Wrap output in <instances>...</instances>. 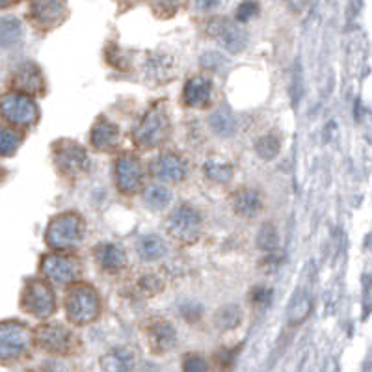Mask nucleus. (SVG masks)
I'll return each instance as SVG.
<instances>
[{
	"label": "nucleus",
	"instance_id": "obj_31",
	"mask_svg": "<svg viewBox=\"0 0 372 372\" xmlns=\"http://www.w3.org/2000/svg\"><path fill=\"white\" fill-rule=\"evenodd\" d=\"M183 371L184 372H207L209 371V363L205 361V357L200 354H188L183 359Z\"/></svg>",
	"mask_w": 372,
	"mask_h": 372
},
{
	"label": "nucleus",
	"instance_id": "obj_8",
	"mask_svg": "<svg viewBox=\"0 0 372 372\" xmlns=\"http://www.w3.org/2000/svg\"><path fill=\"white\" fill-rule=\"evenodd\" d=\"M0 113L11 123L27 127L38 121L39 110L32 97H28L25 93L10 92L0 99Z\"/></svg>",
	"mask_w": 372,
	"mask_h": 372
},
{
	"label": "nucleus",
	"instance_id": "obj_13",
	"mask_svg": "<svg viewBox=\"0 0 372 372\" xmlns=\"http://www.w3.org/2000/svg\"><path fill=\"white\" fill-rule=\"evenodd\" d=\"M151 173L166 183H179L186 175V164L177 153L164 151L155 160H151Z\"/></svg>",
	"mask_w": 372,
	"mask_h": 372
},
{
	"label": "nucleus",
	"instance_id": "obj_21",
	"mask_svg": "<svg viewBox=\"0 0 372 372\" xmlns=\"http://www.w3.org/2000/svg\"><path fill=\"white\" fill-rule=\"evenodd\" d=\"M261 207H263V203H261L259 194L255 190L244 188L238 190L237 194L233 195V209H235L238 216L252 218V216H255L261 211Z\"/></svg>",
	"mask_w": 372,
	"mask_h": 372
},
{
	"label": "nucleus",
	"instance_id": "obj_7",
	"mask_svg": "<svg viewBox=\"0 0 372 372\" xmlns=\"http://www.w3.org/2000/svg\"><path fill=\"white\" fill-rule=\"evenodd\" d=\"M166 229L170 237L177 240L179 244H192L200 237L201 218L192 207L183 205L170 214Z\"/></svg>",
	"mask_w": 372,
	"mask_h": 372
},
{
	"label": "nucleus",
	"instance_id": "obj_29",
	"mask_svg": "<svg viewBox=\"0 0 372 372\" xmlns=\"http://www.w3.org/2000/svg\"><path fill=\"white\" fill-rule=\"evenodd\" d=\"M144 200H146V203L149 207L164 209V207L172 201V194H170V190H166L164 186H151V188L146 192V195H144Z\"/></svg>",
	"mask_w": 372,
	"mask_h": 372
},
{
	"label": "nucleus",
	"instance_id": "obj_9",
	"mask_svg": "<svg viewBox=\"0 0 372 372\" xmlns=\"http://www.w3.org/2000/svg\"><path fill=\"white\" fill-rule=\"evenodd\" d=\"M36 343L50 354H69L76 346L75 335L60 324H45L36 329Z\"/></svg>",
	"mask_w": 372,
	"mask_h": 372
},
{
	"label": "nucleus",
	"instance_id": "obj_6",
	"mask_svg": "<svg viewBox=\"0 0 372 372\" xmlns=\"http://www.w3.org/2000/svg\"><path fill=\"white\" fill-rule=\"evenodd\" d=\"M54 149V164L67 177H78L81 173L88 172L90 158L84 147L78 146L76 142L60 140L53 146Z\"/></svg>",
	"mask_w": 372,
	"mask_h": 372
},
{
	"label": "nucleus",
	"instance_id": "obj_35",
	"mask_svg": "<svg viewBox=\"0 0 372 372\" xmlns=\"http://www.w3.org/2000/svg\"><path fill=\"white\" fill-rule=\"evenodd\" d=\"M13 6V2H0V8H10Z\"/></svg>",
	"mask_w": 372,
	"mask_h": 372
},
{
	"label": "nucleus",
	"instance_id": "obj_30",
	"mask_svg": "<svg viewBox=\"0 0 372 372\" xmlns=\"http://www.w3.org/2000/svg\"><path fill=\"white\" fill-rule=\"evenodd\" d=\"M257 244H259L261 249H266V252H272V249L277 248L280 244V235L275 231V227L272 223H265L261 227L259 235H257Z\"/></svg>",
	"mask_w": 372,
	"mask_h": 372
},
{
	"label": "nucleus",
	"instance_id": "obj_32",
	"mask_svg": "<svg viewBox=\"0 0 372 372\" xmlns=\"http://www.w3.org/2000/svg\"><path fill=\"white\" fill-rule=\"evenodd\" d=\"M140 289L146 294H157L162 291V281L157 275H144L140 280Z\"/></svg>",
	"mask_w": 372,
	"mask_h": 372
},
{
	"label": "nucleus",
	"instance_id": "obj_10",
	"mask_svg": "<svg viewBox=\"0 0 372 372\" xmlns=\"http://www.w3.org/2000/svg\"><path fill=\"white\" fill-rule=\"evenodd\" d=\"M209 34H211L212 38L221 45V47H226L229 53L237 54L242 53L246 47H248V34L240 30V28L235 25L229 19H214V21L209 25Z\"/></svg>",
	"mask_w": 372,
	"mask_h": 372
},
{
	"label": "nucleus",
	"instance_id": "obj_27",
	"mask_svg": "<svg viewBox=\"0 0 372 372\" xmlns=\"http://www.w3.org/2000/svg\"><path fill=\"white\" fill-rule=\"evenodd\" d=\"M240 320H242V313H240V309L237 305H226L216 315V326L220 329L237 328Z\"/></svg>",
	"mask_w": 372,
	"mask_h": 372
},
{
	"label": "nucleus",
	"instance_id": "obj_24",
	"mask_svg": "<svg viewBox=\"0 0 372 372\" xmlns=\"http://www.w3.org/2000/svg\"><path fill=\"white\" fill-rule=\"evenodd\" d=\"M233 166L229 162H216V160H209L205 164V175L216 183H229L233 179Z\"/></svg>",
	"mask_w": 372,
	"mask_h": 372
},
{
	"label": "nucleus",
	"instance_id": "obj_34",
	"mask_svg": "<svg viewBox=\"0 0 372 372\" xmlns=\"http://www.w3.org/2000/svg\"><path fill=\"white\" fill-rule=\"evenodd\" d=\"M272 296V294H270V291H263V289H259V291L255 292V302H259V303H265V302H268V298Z\"/></svg>",
	"mask_w": 372,
	"mask_h": 372
},
{
	"label": "nucleus",
	"instance_id": "obj_16",
	"mask_svg": "<svg viewBox=\"0 0 372 372\" xmlns=\"http://www.w3.org/2000/svg\"><path fill=\"white\" fill-rule=\"evenodd\" d=\"M147 337H149V345L151 350L157 354H164V352L172 350L177 340V333L170 322L166 320H155L147 329Z\"/></svg>",
	"mask_w": 372,
	"mask_h": 372
},
{
	"label": "nucleus",
	"instance_id": "obj_28",
	"mask_svg": "<svg viewBox=\"0 0 372 372\" xmlns=\"http://www.w3.org/2000/svg\"><path fill=\"white\" fill-rule=\"evenodd\" d=\"M280 140L272 135L263 136L259 142H257V146H255V151L259 155L261 158H265V160H272V158L277 157V153H280Z\"/></svg>",
	"mask_w": 372,
	"mask_h": 372
},
{
	"label": "nucleus",
	"instance_id": "obj_4",
	"mask_svg": "<svg viewBox=\"0 0 372 372\" xmlns=\"http://www.w3.org/2000/svg\"><path fill=\"white\" fill-rule=\"evenodd\" d=\"M32 343L30 329L15 320L0 322V361H10L21 357Z\"/></svg>",
	"mask_w": 372,
	"mask_h": 372
},
{
	"label": "nucleus",
	"instance_id": "obj_26",
	"mask_svg": "<svg viewBox=\"0 0 372 372\" xmlns=\"http://www.w3.org/2000/svg\"><path fill=\"white\" fill-rule=\"evenodd\" d=\"M211 127L218 136H231L235 132V119L226 108H221L218 112L212 113Z\"/></svg>",
	"mask_w": 372,
	"mask_h": 372
},
{
	"label": "nucleus",
	"instance_id": "obj_5",
	"mask_svg": "<svg viewBox=\"0 0 372 372\" xmlns=\"http://www.w3.org/2000/svg\"><path fill=\"white\" fill-rule=\"evenodd\" d=\"M22 309L36 319H47L56 309L54 292L45 281L30 280L22 291Z\"/></svg>",
	"mask_w": 372,
	"mask_h": 372
},
{
	"label": "nucleus",
	"instance_id": "obj_18",
	"mask_svg": "<svg viewBox=\"0 0 372 372\" xmlns=\"http://www.w3.org/2000/svg\"><path fill=\"white\" fill-rule=\"evenodd\" d=\"M92 144L99 151H110L119 144V129L108 119H99L92 129Z\"/></svg>",
	"mask_w": 372,
	"mask_h": 372
},
{
	"label": "nucleus",
	"instance_id": "obj_33",
	"mask_svg": "<svg viewBox=\"0 0 372 372\" xmlns=\"http://www.w3.org/2000/svg\"><path fill=\"white\" fill-rule=\"evenodd\" d=\"M257 11H259V6L255 4V2H244V4L238 6L237 10V19L238 21H249L252 17L257 15Z\"/></svg>",
	"mask_w": 372,
	"mask_h": 372
},
{
	"label": "nucleus",
	"instance_id": "obj_3",
	"mask_svg": "<svg viewBox=\"0 0 372 372\" xmlns=\"http://www.w3.org/2000/svg\"><path fill=\"white\" fill-rule=\"evenodd\" d=\"M170 118H167L166 110L162 104L153 106L149 112L144 116L140 123L136 125L135 129V142L144 149H151V147L160 146L162 142L170 136Z\"/></svg>",
	"mask_w": 372,
	"mask_h": 372
},
{
	"label": "nucleus",
	"instance_id": "obj_2",
	"mask_svg": "<svg viewBox=\"0 0 372 372\" xmlns=\"http://www.w3.org/2000/svg\"><path fill=\"white\" fill-rule=\"evenodd\" d=\"M84 220L82 216L76 212H64L53 218L45 233V240L49 244V248L65 252V249H73L75 246L82 242L84 238Z\"/></svg>",
	"mask_w": 372,
	"mask_h": 372
},
{
	"label": "nucleus",
	"instance_id": "obj_12",
	"mask_svg": "<svg viewBox=\"0 0 372 372\" xmlns=\"http://www.w3.org/2000/svg\"><path fill=\"white\" fill-rule=\"evenodd\" d=\"M41 272L53 283H71L81 274V263L67 255H45L41 259Z\"/></svg>",
	"mask_w": 372,
	"mask_h": 372
},
{
	"label": "nucleus",
	"instance_id": "obj_19",
	"mask_svg": "<svg viewBox=\"0 0 372 372\" xmlns=\"http://www.w3.org/2000/svg\"><path fill=\"white\" fill-rule=\"evenodd\" d=\"M103 372H132L135 354L129 348H113L101 357Z\"/></svg>",
	"mask_w": 372,
	"mask_h": 372
},
{
	"label": "nucleus",
	"instance_id": "obj_22",
	"mask_svg": "<svg viewBox=\"0 0 372 372\" xmlns=\"http://www.w3.org/2000/svg\"><path fill=\"white\" fill-rule=\"evenodd\" d=\"M136 249L144 261H158L166 254V242L157 235H146L138 240Z\"/></svg>",
	"mask_w": 372,
	"mask_h": 372
},
{
	"label": "nucleus",
	"instance_id": "obj_15",
	"mask_svg": "<svg viewBox=\"0 0 372 372\" xmlns=\"http://www.w3.org/2000/svg\"><path fill=\"white\" fill-rule=\"evenodd\" d=\"M67 15V6L62 2H34L30 6L32 21L41 28H54L64 21Z\"/></svg>",
	"mask_w": 372,
	"mask_h": 372
},
{
	"label": "nucleus",
	"instance_id": "obj_23",
	"mask_svg": "<svg viewBox=\"0 0 372 372\" xmlns=\"http://www.w3.org/2000/svg\"><path fill=\"white\" fill-rule=\"evenodd\" d=\"M22 28L15 17H2L0 19V47H13L21 41Z\"/></svg>",
	"mask_w": 372,
	"mask_h": 372
},
{
	"label": "nucleus",
	"instance_id": "obj_11",
	"mask_svg": "<svg viewBox=\"0 0 372 372\" xmlns=\"http://www.w3.org/2000/svg\"><path fill=\"white\" fill-rule=\"evenodd\" d=\"M144 181V170H142L140 160L135 155H121L116 162V184L119 192L127 195H132L138 192Z\"/></svg>",
	"mask_w": 372,
	"mask_h": 372
},
{
	"label": "nucleus",
	"instance_id": "obj_20",
	"mask_svg": "<svg viewBox=\"0 0 372 372\" xmlns=\"http://www.w3.org/2000/svg\"><path fill=\"white\" fill-rule=\"evenodd\" d=\"M95 259L106 272H119L127 263L125 252L116 244H99L95 248Z\"/></svg>",
	"mask_w": 372,
	"mask_h": 372
},
{
	"label": "nucleus",
	"instance_id": "obj_1",
	"mask_svg": "<svg viewBox=\"0 0 372 372\" xmlns=\"http://www.w3.org/2000/svg\"><path fill=\"white\" fill-rule=\"evenodd\" d=\"M65 313L69 322L75 326H86V324L97 320L101 313V300L97 291L84 283H76L69 289L65 298Z\"/></svg>",
	"mask_w": 372,
	"mask_h": 372
},
{
	"label": "nucleus",
	"instance_id": "obj_17",
	"mask_svg": "<svg viewBox=\"0 0 372 372\" xmlns=\"http://www.w3.org/2000/svg\"><path fill=\"white\" fill-rule=\"evenodd\" d=\"M211 92L212 82L207 76H194L184 86V103L188 104V106H207L209 101H211Z\"/></svg>",
	"mask_w": 372,
	"mask_h": 372
},
{
	"label": "nucleus",
	"instance_id": "obj_14",
	"mask_svg": "<svg viewBox=\"0 0 372 372\" xmlns=\"http://www.w3.org/2000/svg\"><path fill=\"white\" fill-rule=\"evenodd\" d=\"M13 88L17 90V93H25V95H38V93H43L45 90V81L41 71H39L38 65L34 64H25L21 65L19 69L15 71V76H13Z\"/></svg>",
	"mask_w": 372,
	"mask_h": 372
},
{
	"label": "nucleus",
	"instance_id": "obj_25",
	"mask_svg": "<svg viewBox=\"0 0 372 372\" xmlns=\"http://www.w3.org/2000/svg\"><path fill=\"white\" fill-rule=\"evenodd\" d=\"M21 142L22 138L19 132H15L13 129H8L4 125H0V155L11 157L19 149Z\"/></svg>",
	"mask_w": 372,
	"mask_h": 372
}]
</instances>
